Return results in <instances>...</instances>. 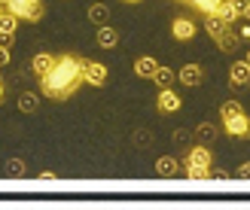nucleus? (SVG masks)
Instances as JSON below:
<instances>
[{
	"mask_svg": "<svg viewBox=\"0 0 250 210\" xmlns=\"http://www.w3.org/2000/svg\"><path fill=\"white\" fill-rule=\"evenodd\" d=\"M210 180H232V174L223 171V168H217V171H210Z\"/></svg>",
	"mask_w": 250,
	"mask_h": 210,
	"instance_id": "nucleus-27",
	"label": "nucleus"
},
{
	"mask_svg": "<svg viewBox=\"0 0 250 210\" xmlns=\"http://www.w3.org/2000/svg\"><path fill=\"white\" fill-rule=\"evenodd\" d=\"M183 107V101L177 95H174L171 89H159V101H156V110L162 116H168V113H177V110Z\"/></svg>",
	"mask_w": 250,
	"mask_h": 210,
	"instance_id": "nucleus-4",
	"label": "nucleus"
},
{
	"mask_svg": "<svg viewBox=\"0 0 250 210\" xmlns=\"http://www.w3.org/2000/svg\"><path fill=\"white\" fill-rule=\"evenodd\" d=\"M217 134H220V131H217V125H210V122H202V125L195 128V137H198V143H208V146L217 140Z\"/></svg>",
	"mask_w": 250,
	"mask_h": 210,
	"instance_id": "nucleus-16",
	"label": "nucleus"
},
{
	"mask_svg": "<svg viewBox=\"0 0 250 210\" xmlns=\"http://www.w3.org/2000/svg\"><path fill=\"white\" fill-rule=\"evenodd\" d=\"M174 143H180V146H186V143H189V131H186V128H180V131H174Z\"/></svg>",
	"mask_w": 250,
	"mask_h": 210,
	"instance_id": "nucleus-24",
	"label": "nucleus"
},
{
	"mask_svg": "<svg viewBox=\"0 0 250 210\" xmlns=\"http://www.w3.org/2000/svg\"><path fill=\"white\" fill-rule=\"evenodd\" d=\"M19 16H12V12L9 9H3V12H0V31H16L19 28Z\"/></svg>",
	"mask_w": 250,
	"mask_h": 210,
	"instance_id": "nucleus-20",
	"label": "nucleus"
},
{
	"mask_svg": "<svg viewBox=\"0 0 250 210\" xmlns=\"http://www.w3.org/2000/svg\"><path fill=\"white\" fill-rule=\"evenodd\" d=\"M6 177H24V162L21 158H9L6 162Z\"/></svg>",
	"mask_w": 250,
	"mask_h": 210,
	"instance_id": "nucleus-21",
	"label": "nucleus"
},
{
	"mask_svg": "<svg viewBox=\"0 0 250 210\" xmlns=\"http://www.w3.org/2000/svg\"><path fill=\"white\" fill-rule=\"evenodd\" d=\"M177 3H186V0H177Z\"/></svg>",
	"mask_w": 250,
	"mask_h": 210,
	"instance_id": "nucleus-36",
	"label": "nucleus"
},
{
	"mask_svg": "<svg viewBox=\"0 0 250 210\" xmlns=\"http://www.w3.org/2000/svg\"><path fill=\"white\" fill-rule=\"evenodd\" d=\"M3 9H6V3H0V12H3Z\"/></svg>",
	"mask_w": 250,
	"mask_h": 210,
	"instance_id": "nucleus-35",
	"label": "nucleus"
},
{
	"mask_svg": "<svg viewBox=\"0 0 250 210\" xmlns=\"http://www.w3.org/2000/svg\"><path fill=\"white\" fill-rule=\"evenodd\" d=\"M229 82L235 85V89H241V85L250 82V67H247V61H235V64L229 67Z\"/></svg>",
	"mask_w": 250,
	"mask_h": 210,
	"instance_id": "nucleus-10",
	"label": "nucleus"
},
{
	"mask_svg": "<svg viewBox=\"0 0 250 210\" xmlns=\"http://www.w3.org/2000/svg\"><path fill=\"white\" fill-rule=\"evenodd\" d=\"M16 40V31H0V46H12Z\"/></svg>",
	"mask_w": 250,
	"mask_h": 210,
	"instance_id": "nucleus-26",
	"label": "nucleus"
},
{
	"mask_svg": "<svg viewBox=\"0 0 250 210\" xmlns=\"http://www.w3.org/2000/svg\"><path fill=\"white\" fill-rule=\"evenodd\" d=\"M149 143H153V134L149 131H137L134 134V146H149Z\"/></svg>",
	"mask_w": 250,
	"mask_h": 210,
	"instance_id": "nucleus-23",
	"label": "nucleus"
},
{
	"mask_svg": "<svg viewBox=\"0 0 250 210\" xmlns=\"http://www.w3.org/2000/svg\"><path fill=\"white\" fill-rule=\"evenodd\" d=\"M9 61H12L9 58V46H0V67H6Z\"/></svg>",
	"mask_w": 250,
	"mask_h": 210,
	"instance_id": "nucleus-28",
	"label": "nucleus"
},
{
	"mask_svg": "<svg viewBox=\"0 0 250 210\" xmlns=\"http://www.w3.org/2000/svg\"><path fill=\"white\" fill-rule=\"evenodd\" d=\"M177 171H180V162H177L174 155H162L159 162H156V174H159V177H174Z\"/></svg>",
	"mask_w": 250,
	"mask_h": 210,
	"instance_id": "nucleus-12",
	"label": "nucleus"
},
{
	"mask_svg": "<svg viewBox=\"0 0 250 210\" xmlns=\"http://www.w3.org/2000/svg\"><path fill=\"white\" fill-rule=\"evenodd\" d=\"M202 79H205V70L198 67V64H186V67L177 73V82L186 85V89H195V85H202Z\"/></svg>",
	"mask_w": 250,
	"mask_h": 210,
	"instance_id": "nucleus-8",
	"label": "nucleus"
},
{
	"mask_svg": "<svg viewBox=\"0 0 250 210\" xmlns=\"http://www.w3.org/2000/svg\"><path fill=\"white\" fill-rule=\"evenodd\" d=\"M107 19H110V6L107 3H92L89 6V21L92 24H107Z\"/></svg>",
	"mask_w": 250,
	"mask_h": 210,
	"instance_id": "nucleus-17",
	"label": "nucleus"
},
{
	"mask_svg": "<svg viewBox=\"0 0 250 210\" xmlns=\"http://www.w3.org/2000/svg\"><path fill=\"white\" fill-rule=\"evenodd\" d=\"M244 61H247V67H250V52H244Z\"/></svg>",
	"mask_w": 250,
	"mask_h": 210,
	"instance_id": "nucleus-33",
	"label": "nucleus"
},
{
	"mask_svg": "<svg viewBox=\"0 0 250 210\" xmlns=\"http://www.w3.org/2000/svg\"><path fill=\"white\" fill-rule=\"evenodd\" d=\"M153 82L159 85V89H171V85L177 82V73H174L171 67H162V64H159V70L153 73Z\"/></svg>",
	"mask_w": 250,
	"mask_h": 210,
	"instance_id": "nucleus-15",
	"label": "nucleus"
},
{
	"mask_svg": "<svg viewBox=\"0 0 250 210\" xmlns=\"http://www.w3.org/2000/svg\"><path fill=\"white\" fill-rule=\"evenodd\" d=\"M235 177H238V180H250V162H241L238 171H235Z\"/></svg>",
	"mask_w": 250,
	"mask_h": 210,
	"instance_id": "nucleus-25",
	"label": "nucleus"
},
{
	"mask_svg": "<svg viewBox=\"0 0 250 210\" xmlns=\"http://www.w3.org/2000/svg\"><path fill=\"white\" fill-rule=\"evenodd\" d=\"M55 61H58V55H52V52H37V55H34V61H31L34 76H37V79L46 76V73L55 67Z\"/></svg>",
	"mask_w": 250,
	"mask_h": 210,
	"instance_id": "nucleus-7",
	"label": "nucleus"
},
{
	"mask_svg": "<svg viewBox=\"0 0 250 210\" xmlns=\"http://www.w3.org/2000/svg\"><path fill=\"white\" fill-rule=\"evenodd\" d=\"M217 16H220L223 21H229V24H235V21L241 19V12L235 9V3H232V0H223V6H220V12H217Z\"/></svg>",
	"mask_w": 250,
	"mask_h": 210,
	"instance_id": "nucleus-19",
	"label": "nucleus"
},
{
	"mask_svg": "<svg viewBox=\"0 0 250 210\" xmlns=\"http://www.w3.org/2000/svg\"><path fill=\"white\" fill-rule=\"evenodd\" d=\"M241 19H247V21H250V0H247L244 6H241Z\"/></svg>",
	"mask_w": 250,
	"mask_h": 210,
	"instance_id": "nucleus-29",
	"label": "nucleus"
},
{
	"mask_svg": "<svg viewBox=\"0 0 250 210\" xmlns=\"http://www.w3.org/2000/svg\"><path fill=\"white\" fill-rule=\"evenodd\" d=\"M3 95H6V89H3V79H0V101H3Z\"/></svg>",
	"mask_w": 250,
	"mask_h": 210,
	"instance_id": "nucleus-32",
	"label": "nucleus"
},
{
	"mask_svg": "<svg viewBox=\"0 0 250 210\" xmlns=\"http://www.w3.org/2000/svg\"><path fill=\"white\" fill-rule=\"evenodd\" d=\"M85 58L80 55H58L55 67L40 76V95H46L49 101H67L80 92V85L85 82V73H83Z\"/></svg>",
	"mask_w": 250,
	"mask_h": 210,
	"instance_id": "nucleus-1",
	"label": "nucleus"
},
{
	"mask_svg": "<svg viewBox=\"0 0 250 210\" xmlns=\"http://www.w3.org/2000/svg\"><path fill=\"white\" fill-rule=\"evenodd\" d=\"M0 3H6V0H0Z\"/></svg>",
	"mask_w": 250,
	"mask_h": 210,
	"instance_id": "nucleus-37",
	"label": "nucleus"
},
{
	"mask_svg": "<svg viewBox=\"0 0 250 210\" xmlns=\"http://www.w3.org/2000/svg\"><path fill=\"white\" fill-rule=\"evenodd\" d=\"M186 177L192 183H202V180H210V168H186Z\"/></svg>",
	"mask_w": 250,
	"mask_h": 210,
	"instance_id": "nucleus-22",
	"label": "nucleus"
},
{
	"mask_svg": "<svg viewBox=\"0 0 250 210\" xmlns=\"http://www.w3.org/2000/svg\"><path fill=\"white\" fill-rule=\"evenodd\" d=\"M83 73H85V82H89V85H98V89L107 82V67L98 64V61H85V64H83Z\"/></svg>",
	"mask_w": 250,
	"mask_h": 210,
	"instance_id": "nucleus-6",
	"label": "nucleus"
},
{
	"mask_svg": "<svg viewBox=\"0 0 250 210\" xmlns=\"http://www.w3.org/2000/svg\"><path fill=\"white\" fill-rule=\"evenodd\" d=\"M156 70H159V61H156L153 55H141V58L134 61V73H137L141 79H153Z\"/></svg>",
	"mask_w": 250,
	"mask_h": 210,
	"instance_id": "nucleus-11",
	"label": "nucleus"
},
{
	"mask_svg": "<svg viewBox=\"0 0 250 210\" xmlns=\"http://www.w3.org/2000/svg\"><path fill=\"white\" fill-rule=\"evenodd\" d=\"M171 34H174V40H180V43H186V40H192L195 37V21H189V19H174L171 21Z\"/></svg>",
	"mask_w": 250,
	"mask_h": 210,
	"instance_id": "nucleus-9",
	"label": "nucleus"
},
{
	"mask_svg": "<svg viewBox=\"0 0 250 210\" xmlns=\"http://www.w3.org/2000/svg\"><path fill=\"white\" fill-rule=\"evenodd\" d=\"M116 43H119V31H113L110 24H101V28H98V46H101V49H113Z\"/></svg>",
	"mask_w": 250,
	"mask_h": 210,
	"instance_id": "nucleus-13",
	"label": "nucleus"
},
{
	"mask_svg": "<svg viewBox=\"0 0 250 210\" xmlns=\"http://www.w3.org/2000/svg\"><path fill=\"white\" fill-rule=\"evenodd\" d=\"M125 3H141V0H125Z\"/></svg>",
	"mask_w": 250,
	"mask_h": 210,
	"instance_id": "nucleus-34",
	"label": "nucleus"
},
{
	"mask_svg": "<svg viewBox=\"0 0 250 210\" xmlns=\"http://www.w3.org/2000/svg\"><path fill=\"white\" fill-rule=\"evenodd\" d=\"M223 128H226V134H232V137H250V116L247 113H235L229 119H223Z\"/></svg>",
	"mask_w": 250,
	"mask_h": 210,
	"instance_id": "nucleus-3",
	"label": "nucleus"
},
{
	"mask_svg": "<svg viewBox=\"0 0 250 210\" xmlns=\"http://www.w3.org/2000/svg\"><path fill=\"white\" fill-rule=\"evenodd\" d=\"M238 34L244 37V40H250V24H247V28H244V31H238Z\"/></svg>",
	"mask_w": 250,
	"mask_h": 210,
	"instance_id": "nucleus-31",
	"label": "nucleus"
},
{
	"mask_svg": "<svg viewBox=\"0 0 250 210\" xmlns=\"http://www.w3.org/2000/svg\"><path fill=\"white\" fill-rule=\"evenodd\" d=\"M6 9L21 21H40L43 19V0H6Z\"/></svg>",
	"mask_w": 250,
	"mask_h": 210,
	"instance_id": "nucleus-2",
	"label": "nucleus"
},
{
	"mask_svg": "<svg viewBox=\"0 0 250 210\" xmlns=\"http://www.w3.org/2000/svg\"><path fill=\"white\" fill-rule=\"evenodd\" d=\"M186 6L198 9L202 16H217L220 6H223V0H186Z\"/></svg>",
	"mask_w": 250,
	"mask_h": 210,
	"instance_id": "nucleus-14",
	"label": "nucleus"
},
{
	"mask_svg": "<svg viewBox=\"0 0 250 210\" xmlns=\"http://www.w3.org/2000/svg\"><path fill=\"white\" fill-rule=\"evenodd\" d=\"M186 168H210V150L208 143H198L186 153Z\"/></svg>",
	"mask_w": 250,
	"mask_h": 210,
	"instance_id": "nucleus-5",
	"label": "nucleus"
},
{
	"mask_svg": "<svg viewBox=\"0 0 250 210\" xmlns=\"http://www.w3.org/2000/svg\"><path fill=\"white\" fill-rule=\"evenodd\" d=\"M37 107H40V97L34 92H21L19 95V110L21 113H37Z\"/></svg>",
	"mask_w": 250,
	"mask_h": 210,
	"instance_id": "nucleus-18",
	"label": "nucleus"
},
{
	"mask_svg": "<svg viewBox=\"0 0 250 210\" xmlns=\"http://www.w3.org/2000/svg\"><path fill=\"white\" fill-rule=\"evenodd\" d=\"M40 180H49V183H52V180H58V177L52 174V171H43V174H40Z\"/></svg>",
	"mask_w": 250,
	"mask_h": 210,
	"instance_id": "nucleus-30",
	"label": "nucleus"
}]
</instances>
